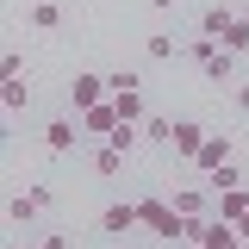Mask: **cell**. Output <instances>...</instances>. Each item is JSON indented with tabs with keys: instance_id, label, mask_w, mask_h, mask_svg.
Returning <instances> with one entry per match:
<instances>
[{
	"instance_id": "6da1fadb",
	"label": "cell",
	"mask_w": 249,
	"mask_h": 249,
	"mask_svg": "<svg viewBox=\"0 0 249 249\" xmlns=\"http://www.w3.org/2000/svg\"><path fill=\"white\" fill-rule=\"evenodd\" d=\"M106 100H112V81H106V75H75V81H69V112H75V119H81L88 106H106Z\"/></svg>"
},
{
	"instance_id": "7a4b0ae2",
	"label": "cell",
	"mask_w": 249,
	"mask_h": 249,
	"mask_svg": "<svg viewBox=\"0 0 249 249\" xmlns=\"http://www.w3.org/2000/svg\"><path fill=\"white\" fill-rule=\"evenodd\" d=\"M137 218L150 224L156 237H181V212H175V199H137Z\"/></svg>"
},
{
	"instance_id": "3957f363",
	"label": "cell",
	"mask_w": 249,
	"mask_h": 249,
	"mask_svg": "<svg viewBox=\"0 0 249 249\" xmlns=\"http://www.w3.org/2000/svg\"><path fill=\"white\" fill-rule=\"evenodd\" d=\"M224 162H237V143L218 131V137H206V143H199V156H193L187 168H193V175H212V168H224Z\"/></svg>"
},
{
	"instance_id": "277c9868",
	"label": "cell",
	"mask_w": 249,
	"mask_h": 249,
	"mask_svg": "<svg viewBox=\"0 0 249 249\" xmlns=\"http://www.w3.org/2000/svg\"><path fill=\"white\" fill-rule=\"evenodd\" d=\"M112 131H119V106H112V100H106V106H88V112H81V137H88V143H106Z\"/></svg>"
},
{
	"instance_id": "5b68a950",
	"label": "cell",
	"mask_w": 249,
	"mask_h": 249,
	"mask_svg": "<svg viewBox=\"0 0 249 249\" xmlns=\"http://www.w3.org/2000/svg\"><path fill=\"white\" fill-rule=\"evenodd\" d=\"M75 143H81V119H50L44 124V150L50 156H75Z\"/></svg>"
},
{
	"instance_id": "8992f818",
	"label": "cell",
	"mask_w": 249,
	"mask_h": 249,
	"mask_svg": "<svg viewBox=\"0 0 249 249\" xmlns=\"http://www.w3.org/2000/svg\"><path fill=\"white\" fill-rule=\"evenodd\" d=\"M44 206H50V187H25V193H13V199H6V218H13V224H31Z\"/></svg>"
},
{
	"instance_id": "52a82bcc",
	"label": "cell",
	"mask_w": 249,
	"mask_h": 249,
	"mask_svg": "<svg viewBox=\"0 0 249 249\" xmlns=\"http://www.w3.org/2000/svg\"><path fill=\"white\" fill-rule=\"evenodd\" d=\"M131 224H143V218H137V199H131V206H124V199H112V206L100 212V231H106V237H124Z\"/></svg>"
},
{
	"instance_id": "ba28073f",
	"label": "cell",
	"mask_w": 249,
	"mask_h": 249,
	"mask_svg": "<svg viewBox=\"0 0 249 249\" xmlns=\"http://www.w3.org/2000/svg\"><path fill=\"white\" fill-rule=\"evenodd\" d=\"M168 143H175V156H181V162H193V156H199V143H206L199 119H175V137H168Z\"/></svg>"
},
{
	"instance_id": "9c48e42d",
	"label": "cell",
	"mask_w": 249,
	"mask_h": 249,
	"mask_svg": "<svg viewBox=\"0 0 249 249\" xmlns=\"http://www.w3.org/2000/svg\"><path fill=\"white\" fill-rule=\"evenodd\" d=\"M25 25L31 31H62V0H31V6H25Z\"/></svg>"
},
{
	"instance_id": "30bf717a",
	"label": "cell",
	"mask_w": 249,
	"mask_h": 249,
	"mask_svg": "<svg viewBox=\"0 0 249 249\" xmlns=\"http://www.w3.org/2000/svg\"><path fill=\"white\" fill-rule=\"evenodd\" d=\"M88 168L100 175V181H112V175L124 168V150H112V143H93V150H88Z\"/></svg>"
},
{
	"instance_id": "8fae6325",
	"label": "cell",
	"mask_w": 249,
	"mask_h": 249,
	"mask_svg": "<svg viewBox=\"0 0 249 249\" xmlns=\"http://www.w3.org/2000/svg\"><path fill=\"white\" fill-rule=\"evenodd\" d=\"M218 218H231V224H243V218H249V193H243V187L218 193Z\"/></svg>"
},
{
	"instance_id": "7c38bea8",
	"label": "cell",
	"mask_w": 249,
	"mask_h": 249,
	"mask_svg": "<svg viewBox=\"0 0 249 249\" xmlns=\"http://www.w3.org/2000/svg\"><path fill=\"white\" fill-rule=\"evenodd\" d=\"M112 106H119V119H124V124H143V119H150L143 93H112Z\"/></svg>"
},
{
	"instance_id": "4fadbf2b",
	"label": "cell",
	"mask_w": 249,
	"mask_h": 249,
	"mask_svg": "<svg viewBox=\"0 0 249 249\" xmlns=\"http://www.w3.org/2000/svg\"><path fill=\"white\" fill-rule=\"evenodd\" d=\"M206 206H212V199H206L199 187H181V193H175V212L181 218H206Z\"/></svg>"
},
{
	"instance_id": "5bb4252c",
	"label": "cell",
	"mask_w": 249,
	"mask_h": 249,
	"mask_svg": "<svg viewBox=\"0 0 249 249\" xmlns=\"http://www.w3.org/2000/svg\"><path fill=\"white\" fill-rule=\"evenodd\" d=\"M0 106H6V112H25V106H31V88L19 81V75H13V81L0 88Z\"/></svg>"
},
{
	"instance_id": "9a60e30c",
	"label": "cell",
	"mask_w": 249,
	"mask_h": 249,
	"mask_svg": "<svg viewBox=\"0 0 249 249\" xmlns=\"http://www.w3.org/2000/svg\"><path fill=\"white\" fill-rule=\"evenodd\" d=\"M106 143H112V150H124V156H131V150H137V143H143V124H124V119H119V131H112Z\"/></svg>"
},
{
	"instance_id": "2e32d148",
	"label": "cell",
	"mask_w": 249,
	"mask_h": 249,
	"mask_svg": "<svg viewBox=\"0 0 249 249\" xmlns=\"http://www.w3.org/2000/svg\"><path fill=\"white\" fill-rule=\"evenodd\" d=\"M231 19H237L231 6H206V19H199V31H206V37H224V25H231Z\"/></svg>"
},
{
	"instance_id": "e0dca14e",
	"label": "cell",
	"mask_w": 249,
	"mask_h": 249,
	"mask_svg": "<svg viewBox=\"0 0 249 249\" xmlns=\"http://www.w3.org/2000/svg\"><path fill=\"white\" fill-rule=\"evenodd\" d=\"M206 181H212V193H231V187H243V168H237V162H224V168H212Z\"/></svg>"
},
{
	"instance_id": "ac0fdd59",
	"label": "cell",
	"mask_w": 249,
	"mask_h": 249,
	"mask_svg": "<svg viewBox=\"0 0 249 249\" xmlns=\"http://www.w3.org/2000/svg\"><path fill=\"white\" fill-rule=\"evenodd\" d=\"M224 50H231V56L249 50V19H231V25H224Z\"/></svg>"
},
{
	"instance_id": "d6986e66",
	"label": "cell",
	"mask_w": 249,
	"mask_h": 249,
	"mask_svg": "<svg viewBox=\"0 0 249 249\" xmlns=\"http://www.w3.org/2000/svg\"><path fill=\"white\" fill-rule=\"evenodd\" d=\"M231 75H237V56H224V50H218V56L206 62V81H218V88H224Z\"/></svg>"
},
{
	"instance_id": "ffe728a7",
	"label": "cell",
	"mask_w": 249,
	"mask_h": 249,
	"mask_svg": "<svg viewBox=\"0 0 249 249\" xmlns=\"http://www.w3.org/2000/svg\"><path fill=\"white\" fill-rule=\"evenodd\" d=\"M168 137H175V124H168V119H156V112H150V119H143V143H156V150H162Z\"/></svg>"
},
{
	"instance_id": "44dd1931",
	"label": "cell",
	"mask_w": 249,
	"mask_h": 249,
	"mask_svg": "<svg viewBox=\"0 0 249 249\" xmlns=\"http://www.w3.org/2000/svg\"><path fill=\"white\" fill-rule=\"evenodd\" d=\"M143 56H156V62H175V37H162V31H156V37H143Z\"/></svg>"
},
{
	"instance_id": "7402d4cb",
	"label": "cell",
	"mask_w": 249,
	"mask_h": 249,
	"mask_svg": "<svg viewBox=\"0 0 249 249\" xmlns=\"http://www.w3.org/2000/svg\"><path fill=\"white\" fill-rule=\"evenodd\" d=\"M187 56L199 62V69H206V62L218 56V37H206V31H199V37H193V44H187Z\"/></svg>"
},
{
	"instance_id": "603a6c76",
	"label": "cell",
	"mask_w": 249,
	"mask_h": 249,
	"mask_svg": "<svg viewBox=\"0 0 249 249\" xmlns=\"http://www.w3.org/2000/svg\"><path fill=\"white\" fill-rule=\"evenodd\" d=\"M106 81H112V93H143V81H137L131 69H119V75H106Z\"/></svg>"
},
{
	"instance_id": "cb8c5ba5",
	"label": "cell",
	"mask_w": 249,
	"mask_h": 249,
	"mask_svg": "<svg viewBox=\"0 0 249 249\" xmlns=\"http://www.w3.org/2000/svg\"><path fill=\"white\" fill-rule=\"evenodd\" d=\"M231 100H237V112H249V81H237V93H231Z\"/></svg>"
},
{
	"instance_id": "d4e9b609",
	"label": "cell",
	"mask_w": 249,
	"mask_h": 249,
	"mask_svg": "<svg viewBox=\"0 0 249 249\" xmlns=\"http://www.w3.org/2000/svg\"><path fill=\"white\" fill-rule=\"evenodd\" d=\"M37 249H69V237H44V243H37Z\"/></svg>"
},
{
	"instance_id": "484cf974",
	"label": "cell",
	"mask_w": 249,
	"mask_h": 249,
	"mask_svg": "<svg viewBox=\"0 0 249 249\" xmlns=\"http://www.w3.org/2000/svg\"><path fill=\"white\" fill-rule=\"evenodd\" d=\"M150 6H156V13H175V6H181V0H150Z\"/></svg>"
},
{
	"instance_id": "4316f807",
	"label": "cell",
	"mask_w": 249,
	"mask_h": 249,
	"mask_svg": "<svg viewBox=\"0 0 249 249\" xmlns=\"http://www.w3.org/2000/svg\"><path fill=\"white\" fill-rule=\"evenodd\" d=\"M237 19H249V0H243V6H237Z\"/></svg>"
},
{
	"instance_id": "83f0119b",
	"label": "cell",
	"mask_w": 249,
	"mask_h": 249,
	"mask_svg": "<svg viewBox=\"0 0 249 249\" xmlns=\"http://www.w3.org/2000/svg\"><path fill=\"white\" fill-rule=\"evenodd\" d=\"M199 249H212V243H199Z\"/></svg>"
},
{
	"instance_id": "f1b7e54d",
	"label": "cell",
	"mask_w": 249,
	"mask_h": 249,
	"mask_svg": "<svg viewBox=\"0 0 249 249\" xmlns=\"http://www.w3.org/2000/svg\"><path fill=\"white\" fill-rule=\"evenodd\" d=\"M243 249H249V243H243Z\"/></svg>"
}]
</instances>
